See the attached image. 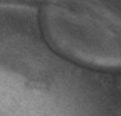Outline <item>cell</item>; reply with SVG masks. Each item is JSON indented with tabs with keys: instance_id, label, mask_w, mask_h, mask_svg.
Masks as SVG:
<instances>
[{
	"instance_id": "obj_1",
	"label": "cell",
	"mask_w": 121,
	"mask_h": 116,
	"mask_svg": "<svg viewBox=\"0 0 121 116\" xmlns=\"http://www.w3.org/2000/svg\"><path fill=\"white\" fill-rule=\"evenodd\" d=\"M45 29L52 45L70 60L95 68L121 67V37L104 18L58 7L47 10Z\"/></svg>"
}]
</instances>
